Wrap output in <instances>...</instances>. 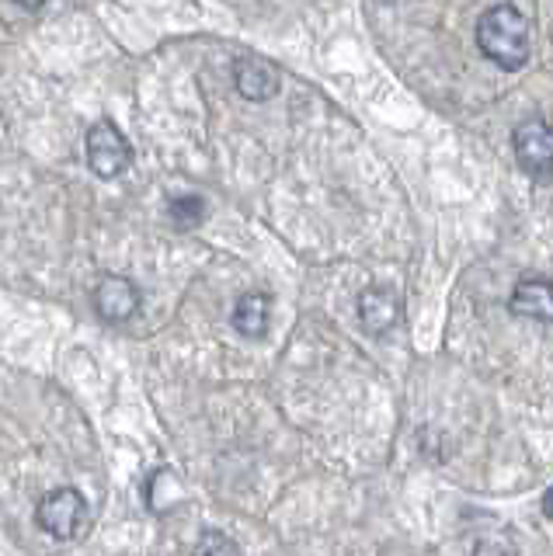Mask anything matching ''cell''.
Returning <instances> with one entry per match:
<instances>
[{
    "label": "cell",
    "mask_w": 553,
    "mask_h": 556,
    "mask_svg": "<svg viewBox=\"0 0 553 556\" xmlns=\"http://www.w3.org/2000/svg\"><path fill=\"white\" fill-rule=\"evenodd\" d=\"M234 84L248 101H268L279 94V70H275L268 60L240 56L234 63Z\"/></svg>",
    "instance_id": "obj_6"
},
{
    "label": "cell",
    "mask_w": 553,
    "mask_h": 556,
    "mask_svg": "<svg viewBox=\"0 0 553 556\" xmlns=\"http://www.w3.org/2000/svg\"><path fill=\"white\" fill-rule=\"evenodd\" d=\"M508 306L526 320L553 324V282L550 278H526V282H518L512 289Z\"/></svg>",
    "instance_id": "obj_7"
},
{
    "label": "cell",
    "mask_w": 553,
    "mask_h": 556,
    "mask_svg": "<svg viewBox=\"0 0 553 556\" xmlns=\"http://www.w3.org/2000/svg\"><path fill=\"white\" fill-rule=\"evenodd\" d=\"M133 164V147L129 139L118 132L115 122L101 118L88 129V167L98 178H118Z\"/></svg>",
    "instance_id": "obj_3"
},
{
    "label": "cell",
    "mask_w": 553,
    "mask_h": 556,
    "mask_svg": "<svg viewBox=\"0 0 553 556\" xmlns=\"http://www.w3.org/2000/svg\"><path fill=\"white\" fill-rule=\"evenodd\" d=\"M268 313H272V300L265 292H244L234 306V327L244 338H262L268 330Z\"/></svg>",
    "instance_id": "obj_9"
},
{
    "label": "cell",
    "mask_w": 553,
    "mask_h": 556,
    "mask_svg": "<svg viewBox=\"0 0 553 556\" xmlns=\"http://www.w3.org/2000/svg\"><path fill=\"white\" fill-rule=\"evenodd\" d=\"M136 306H140V292L123 275H105L101 282L95 286V309L101 313L105 320L118 324V320H129Z\"/></svg>",
    "instance_id": "obj_5"
},
{
    "label": "cell",
    "mask_w": 553,
    "mask_h": 556,
    "mask_svg": "<svg viewBox=\"0 0 553 556\" xmlns=\"http://www.w3.org/2000/svg\"><path fill=\"white\" fill-rule=\"evenodd\" d=\"M515 156L529 178H550L553 174V126L529 118L515 129Z\"/></svg>",
    "instance_id": "obj_4"
},
{
    "label": "cell",
    "mask_w": 553,
    "mask_h": 556,
    "mask_svg": "<svg viewBox=\"0 0 553 556\" xmlns=\"http://www.w3.org/2000/svg\"><path fill=\"white\" fill-rule=\"evenodd\" d=\"M397 317H401V300H397L390 289L373 286L359 295V320L366 330H373V334L390 330L397 324Z\"/></svg>",
    "instance_id": "obj_8"
},
{
    "label": "cell",
    "mask_w": 553,
    "mask_h": 556,
    "mask_svg": "<svg viewBox=\"0 0 553 556\" xmlns=\"http://www.w3.org/2000/svg\"><path fill=\"white\" fill-rule=\"evenodd\" d=\"M192 556H240V546L234 543V539H230L227 532L205 529V532L199 535V543H196Z\"/></svg>",
    "instance_id": "obj_10"
},
{
    "label": "cell",
    "mask_w": 553,
    "mask_h": 556,
    "mask_svg": "<svg viewBox=\"0 0 553 556\" xmlns=\"http://www.w3.org/2000/svg\"><path fill=\"white\" fill-rule=\"evenodd\" d=\"M474 556H515V549L508 543H501V539H480L474 546Z\"/></svg>",
    "instance_id": "obj_12"
},
{
    "label": "cell",
    "mask_w": 553,
    "mask_h": 556,
    "mask_svg": "<svg viewBox=\"0 0 553 556\" xmlns=\"http://www.w3.org/2000/svg\"><path fill=\"white\" fill-rule=\"evenodd\" d=\"M477 46L494 66L508 70H523L529 60V22L526 14L515 4H494L480 14L477 22Z\"/></svg>",
    "instance_id": "obj_1"
},
{
    "label": "cell",
    "mask_w": 553,
    "mask_h": 556,
    "mask_svg": "<svg viewBox=\"0 0 553 556\" xmlns=\"http://www.w3.org/2000/svg\"><path fill=\"white\" fill-rule=\"evenodd\" d=\"M202 213H205V205H202V199L199 195H178V199H171L167 202V216L175 219L178 226H196V223H202Z\"/></svg>",
    "instance_id": "obj_11"
},
{
    "label": "cell",
    "mask_w": 553,
    "mask_h": 556,
    "mask_svg": "<svg viewBox=\"0 0 553 556\" xmlns=\"http://www.w3.org/2000/svg\"><path fill=\"white\" fill-rule=\"evenodd\" d=\"M88 518H91L88 501H84V494L74 491V486H56V491H49L36 508V521L42 526V532L63 539V543L80 539L84 529H88Z\"/></svg>",
    "instance_id": "obj_2"
},
{
    "label": "cell",
    "mask_w": 553,
    "mask_h": 556,
    "mask_svg": "<svg viewBox=\"0 0 553 556\" xmlns=\"http://www.w3.org/2000/svg\"><path fill=\"white\" fill-rule=\"evenodd\" d=\"M540 508H543V515L553 521V486H546V494H543V504H540Z\"/></svg>",
    "instance_id": "obj_13"
}]
</instances>
